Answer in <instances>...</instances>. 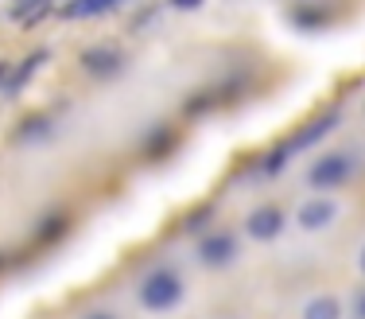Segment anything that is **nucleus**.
<instances>
[{"mask_svg": "<svg viewBox=\"0 0 365 319\" xmlns=\"http://www.w3.org/2000/svg\"><path fill=\"white\" fill-rule=\"evenodd\" d=\"M182 300V280L175 269H152L140 284V304L148 312H168Z\"/></svg>", "mask_w": 365, "mask_h": 319, "instance_id": "obj_1", "label": "nucleus"}, {"mask_svg": "<svg viewBox=\"0 0 365 319\" xmlns=\"http://www.w3.org/2000/svg\"><path fill=\"white\" fill-rule=\"evenodd\" d=\"M354 176V160L350 156H323L319 163H311V171H307V179H311V187H338V183H346V179Z\"/></svg>", "mask_w": 365, "mask_h": 319, "instance_id": "obj_2", "label": "nucleus"}, {"mask_svg": "<svg viewBox=\"0 0 365 319\" xmlns=\"http://www.w3.org/2000/svg\"><path fill=\"white\" fill-rule=\"evenodd\" d=\"M233 257H237V238L233 234H206L198 241V261L210 265V269H225V265H233Z\"/></svg>", "mask_w": 365, "mask_h": 319, "instance_id": "obj_3", "label": "nucleus"}, {"mask_svg": "<svg viewBox=\"0 0 365 319\" xmlns=\"http://www.w3.org/2000/svg\"><path fill=\"white\" fill-rule=\"evenodd\" d=\"M338 125H342V113H338V109H327V113H319L315 121H311V125H303L299 133L292 136V141H288V148H292V152L311 148V144H319L327 133H334Z\"/></svg>", "mask_w": 365, "mask_h": 319, "instance_id": "obj_4", "label": "nucleus"}, {"mask_svg": "<svg viewBox=\"0 0 365 319\" xmlns=\"http://www.w3.org/2000/svg\"><path fill=\"white\" fill-rule=\"evenodd\" d=\"M245 230H249L253 241H272L284 230V211L280 206H257V211L245 218Z\"/></svg>", "mask_w": 365, "mask_h": 319, "instance_id": "obj_5", "label": "nucleus"}, {"mask_svg": "<svg viewBox=\"0 0 365 319\" xmlns=\"http://www.w3.org/2000/svg\"><path fill=\"white\" fill-rule=\"evenodd\" d=\"M120 51L117 47H90L82 51V71H90L93 79H113V74L120 71Z\"/></svg>", "mask_w": 365, "mask_h": 319, "instance_id": "obj_6", "label": "nucleus"}, {"mask_svg": "<svg viewBox=\"0 0 365 319\" xmlns=\"http://www.w3.org/2000/svg\"><path fill=\"white\" fill-rule=\"evenodd\" d=\"M334 214H338V206L330 199H307L299 206V226L303 230H323L334 222Z\"/></svg>", "mask_w": 365, "mask_h": 319, "instance_id": "obj_7", "label": "nucleus"}, {"mask_svg": "<svg viewBox=\"0 0 365 319\" xmlns=\"http://www.w3.org/2000/svg\"><path fill=\"white\" fill-rule=\"evenodd\" d=\"M113 4H117V0H71V4L63 8V16L66 20H90V16L109 12Z\"/></svg>", "mask_w": 365, "mask_h": 319, "instance_id": "obj_8", "label": "nucleus"}, {"mask_svg": "<svg viewBox=\"0 0 365 319\" xmlns=\"http://www.w3.org/2000/svg\"><path fill=\"white\" fill-rule=\"evenodd\" d=\"M303 319H342V304L334 296H315L303 308Z\"/></svg>", "mask_w": 365, "mask_h": 319, "instance_id": "obj_9", "label": "nucleus"}, {"mask_svg": "<svg viewBox=\"0 0 365 319\" xmlns=\"http://www.w3.org/2000/svg\"><path fill=\"white\" fill-rule=\"evenodd\" d=\"M43 59H47V51H36V55H31V59H24V63L16 66V74H12V79H8V93H16V90H20V86L28 82L31 74H36L39 66H43Z\"/></svg>", "mask_w": 365, "mask_h": 319, "instance_id": "obj_10", "label": "nucleus"}, {"mask_svg": "<svg viewBox=\"0 0 365 319\" xmlns=\"http://www.w3.org/2000/svg\"><path fill=\"white\" fill-rule=\"evenodd\" d=\"M171 148H175V133H171V128H160V133H152V141L144 144V156L160 160V156H168Z\"/></svg>", "mask_w": 365, "mask_h": 319, "instance_id": "obj_11", "label": "nucleus"}, {"mask_svg": "<svg viewBox=\"0 0 365 319\" xmlns=\"http://www.w3.org/2000/svg\"><path fill=\"white\" fill-rule=\"evenodd\" d=\"M288 156H292V148H288V144H280V148H272L264 160H260V171H264V176H280L284 163H288Z\"/></svg>", "mask_w": 365, "mask_h": 319, "instance_id": "obj_12", "label": "nucleus"}, {"mask_svg": "<svg viewBox=\"0 0 365 319\" xmlns=\"http://www.w3.org/2000/svg\"><path fill=\"white\" fill-rule=\"evenodd\" d=\"M210 218H214V203H206V206H198V211H190L187 218H182V234H198V230H202Z\"/></svg>", "mask_w": 365, "mask_h": 319, "instance_id": "obj_13", "label": "nucleus"}, {"mask_svg": "<svg viewBox=\"0 0 365 319\" xmlns=\"http://www.w3.org/2000/svg\"><path fill=\"white\" fill-rule=\"evenodd\" d=\"M63 234H66V214H51V218L39 226V234H36V238L43 241V245H47V241H58Z\"/></svg>", "mask_w": 365, "mask_h": 319, "instance_id": "obj_14", "label": "nucleus"}, {"mask_svg": "<svg viewBox=\"0 0 365 319\" xmlns=\"http://www.w3.org/2000/svg\"><path fill=\"white\" fill-rule=\"evenodd\" d=\"M51 133V117H28L20 125V141H43Z\"/></svg>", "mask_w": 365, "mask_h": 319, "instance_id": "obj_15", "label": "nucleus"}, {"mask_svg": "<svg viewBox=\"0 0 365 319\" xmlns=\"http://www.w3.org/2000/svg\"><path fill=\"white\" fill-rule=\"evenodd\" d=\"M323 8H295V24L299 28H323V24H330V16H319Z\"/></svg>", "mask_w": 365, "mask_h": 319, "instance_id": "obj_16", "label": "nucleus"}, {"mask_svg": "<svg viewBox=\"0 0 365 319\" xmlns=\"http://www.w3.org/2000/svg\"><path fill=\"white\" fill-rule=\"evenodd\" d=\"M171 8H179V12H195L198 4H202V0H168Z\"/></svg>", "mask_w": 365, "mask_h": 319, "instance_id": "obj_17", "label": "nucleus"}, {"mask_svg": "<svg viewBox=\"0 0 365 319\" xmlns=\"http://www.w3.org/2000/svg\"><path fill=\"white\" fill-rule=\"evenodd\" d=\"M358 319H365V292L358 296Z\"/></svg>", "mask_w": 365, "mask_h": 319, "instance_id": "obj_18", "label": "nucleus"}, {"mask_svg": "<svg viewBox=\"0 0 365 319\" xmlns=\"http://www.w3.org/2000/svg\"><path fill=\"white\" fill-rule=\"evenodd\" d=\"M4 74H8V66H4V63H0V82H4Z\"/></svg>", "mask_w": 365, "mask_h": 319, "instance_id": "obj_19", "label": "nucleus"}, {"mask_svg": "<svg viewBox=\"0 0 365 319\" xmlns=\"http://www.w3.org/2000/svg\"><path fill=\"white\" fill-rule=\"evenodd\" d=\"M86 319H113V315H86Z\"/></svg>", "mask_w": 365, "mask_h": 319, "instance_id": "obj_20", "label": "nucleus"}, {"mask_svg": "<svg viewBox=\"0 0 365 319\" xmlns=\"http://www.w3.org/2000/svg\"><path fill=\"white\" fill-rule=\"evenodd\" d=\"M361 273H365V249H361Z\"/></svg>", "mask_w": 365, "mask_h": 319, "instance_id": "obj_21", "label": "nucleus"}, {"mask_svg": "<svg viewBox=\"0 0 365 319\" xmlns=\"http://www.w3.org/2000/svg\"><path fill=\"white\" fill-rule=\"evenodd\" d=\"M0 269H4V257H0Z\"/></svg>", "mask_w": 365, "mask_h": 319, "instance_id": "obj_22", "label": "nucleus"}]
</instances>
